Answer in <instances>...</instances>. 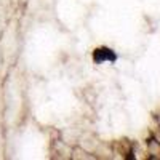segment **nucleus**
I'll list each match as a JSON object with an SVG mask.
<instances>
[{"label":"nucleus","mask_w":160,"mask_h":160,"mask_svg":"<svg viewBox=\"0 0 160 160\" xmlns=\"http://www.w3.org/2000/svg\"><path fill=\"white\" fill-rule=\"evenodd\" d=\"M53 154H55L56 158H71L72 154V146L68 144L62 139H58L53 144Z\"/></svg>","instance_id":"1"},{"label":"nucleus","mask_w":160,"mask_h":160,"mask_svg":"<svg viewBox=\"0 0 160 160\" xmlns=\"http://www.w3.org/2000/svg\"><path fill=\"white\" fill-rule=\"evenodd\" d=\"M146 154H148V158H160V142L151 138L146 144Z\"/></svg>","instance_id":"2"}]
</instances>
